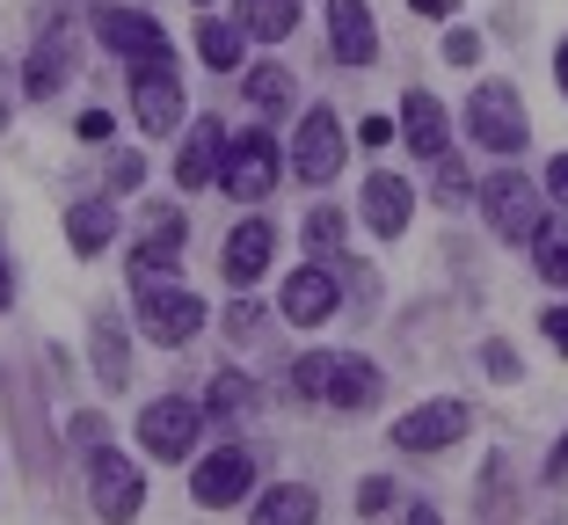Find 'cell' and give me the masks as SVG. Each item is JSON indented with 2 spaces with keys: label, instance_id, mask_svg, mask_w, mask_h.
I'll return each instance as SVG.
<instances>
[{
  "label": "cell",
  "instance_id": "obj_1",
  "mask_svg": "<svg viewBox=\"0 0 568 525\" xmlns=\"http://www.w3.org/2000/svg\"><path fill=\"white\" fill-rule=\"evenodd\" d=\"M467 132L481 139L488 153H518L525 147V95L510 81H481L467 102Z\"/></svg>",
  "mask_w": 568,
  "mask_h": 525
},
{
  "label": "cell",
  "instance_id": "obj_2",
  "mask_svg": "<svg viewBox=\"0 0 568 525\" xmlns=\"http://www.w3.org/2000/svg\"><path fill=\"white\" fill-rule=\"evenodd\" d=\"M219 183H226V198L263 204L270 190H277V139H270V132H241V139H226Z\"/></svg>",
  "mask_w": 568,
  "mask_h": 525
},
{
  "label": "cell",
  "instance_id": "obj_3",
  "mask_svg": "<svg viewBox=\"0 0 568 525\" xmlns=\"http://www.w3.org/2000/svg\"><path fill=\"white\" fill-rule=\"evenodd\" d=\"M88 467H95V475H88V504H95V518L132 525L139 504H146V475H139V460H124L118 445H110V453H95Z\"/></svg>",
  "mask_w": 568,
  "mask_h": 525
},
{
  "label": "cell",
  "instance_id": "obj_4",
  "mask_svg": "<svg viewBox=\"0 0 568 525\" xmlns=\"http://www.w3.org/2000/svg\"><path fill=\"white\" fill-rule=\"evenodd\" d=\"M132 118H139V132H153V139H168L183 124V81H175L168 59H139L132 67Z\"/></svg>",
  "mask_w": 568,
  "mask_h": 525
},
{
  "label": "cell",
  "instance_id": "obj_5",
  "mask_svg": "<svg viewBox=\"0 0 568 525\" xmlns=\"http://www.w3.org/2000/svg\"><path fill=\"white\" fill-rule=\"evenodd\" d=\"M139 329H146L153 343H190L204 329V300H197V292H183L175 277L139 285Z\"/></svg>",
  "mask_w": 568,
  "mask_h": 525
},
{
  "label": "cell",
  "instance_id": "obj_6",
  "mask_svg": "<svg viewBox=\"0 0 568 525\" xmlns=\"http://www.w3.org/2000/svg\"><path fill=\"white\" fill-rule=\"evenodd\" d=\"M481 212H488V226H496L503 241H532L539 234V190L525 183V175H481Z\"/></svg>",
  "mask_w": 568,
  "mask_h": 525
},
{
  "label": "cell",
  "instance_id": "obj_7",
  "mask_svg": "<svg viewBox=\"0 0 568 525\" xmlns=\"http://www.w3.org/2000/svg\"><path fill=\"white\" fill-rule=\"evenodd\" d=\"M197 424H204L197 402H183V394H161L153 408H139V445H146L153 460H183L190 445H197Z\"/></svg>",
  "mask_w": 568,
  "mask_h": 525
},
{
  "label": "cell",
  "instance_id": "obj_8",
  "mask_svg": "<svg viewBox=\"0 0 568 525\" xmlns=\"http://www.w3.org/2000/svg\"><path fill=\"white\" fill-rule=\"evenodd\" d=\"M467 431H474L467 402H423L394 424V445H402V453H445V445H459Z\"/></svg>",
  "mask_w": 568,
  "mask_h": 525
},
{
  "label": "cell",
  "instance_id": "obj_9",
  "mask_svg": "<svg viewBox=\"0 0 568 525\" xmlns=\"http://www.w3.org/2000/svg\"><path fill=\"white\" fill-rule=\"evenodd\" d=\"M292 169H300V183H335V175H343V118H335V110H306L300 118Z\"/></svg>",
  "mask_w": 568,
  "mask_h": 525
},
{
  "label": "cell",
  "instance_id": "obj_10",
  "mask_svg": "<svg viewBox=\"0 0 568 525\" xmlns=\"http://www.w3.org/2000/svg\"><path fill=\"white\" fill-rule=\"evenodd\" d=\"M248 489H255V460L241 453V445H219V453H204V460H197V475H190V496H197L204 511L241 504Z\"/></svg>",
  "mask_w": 568,
  "mask_h": 525
},
{
  "label": "cell",
  "instance_id": "obj_11",
  "mask_svg": "<svg viewBox=\"0 0 568 525\" xmlns=\"http://www.w3.org/2000/svg\"><path fill=\"white\" fill-rule=\"evenodd\" d=\"M95 37L110 51H124L132 67H139V59H168V30L153 16H139V8H110V0H102V8H95Z\"/></svg>",
  "mask_w": 568,
  "mask_h": 525
},
{
  "label": "cell",
  "instance_id": "obj_12",
  "mask_svg": "<svg viewBox=\"0 0 568 525\" xmlns=\"http://www.w3.org/2000/svg\"><path fill=\"white\" fill-rule=\"evenodd\" d=\"M183 212H168V204H153V234L132 249V285H161V277H175V263H183Z\"/></svg>",
  "mask_w": 568,
  "mask_h": 525
},
{
  "label": "cell",
  "instance_id": "obj_13",
  "mask_svg": "<svg viewBox=\"0 0 568 525\" xmlns=\"http://www.w3.org/2000/svg\"><path fill=\"white\" fill-rule=\"evenodd\" d=\"M357 212H365V226L379 241H402L408 234V212H416V190L402 183V175H365V198H357Z\"/></svg>",
  "mask_w": 568,
  "mask_h": 525
},
{
  "label": "cell",
  "instance_id": "obj_14",
  "mask_svg": "<svg viewBox=\"0 0 568 525\" xmlns=\"http://www.w3.org/2000/svg\"><path fill=\"white\" fill-rule=\"evenodd\" d=\"M328 44L343 67H372L379 59V30H372L365 0H328Z\"/></svg>",
  "mask_w": 568,
  "mask_h": 525
},
{
  "label": "cell",
  "instance_id": "obj_15",
  "mask_svg": "<svg viewBox=\"0 0 568 525\" xmlns=\"http://www.w3.org/2000/svg\"><path fill=\"white\" fill-rule=\"evenodd\" d=\"M402 132H408V147H416L423 161H445V153H452V118H445V102H437L430 88H408Z\"/></svg>",
  "mask_w": 568,
  "mask_h": 525
},
{
  "label": "cell",
  "instance_id": "obj_16",
  "mask_svg": "<svg viewBox=\"0 0 568 525\" xmlns=\"http://www.w3.org/2000/svg\"><path fill=\"white\" fill-rule=\"evenodd\" d=\"M270 255H277V226H263V220H241L234 234H226V285H255V277L270 271Z\"/></svg>",
  "mask_w": 568,
  "mask_h": 525
},
{
  "label": "cell",
  "instance_id": "obj_17",
  "mask_svg": "<svg viewBox=\"0 0 568 525\" xmlns=\"http://www.w3.org/2000/svg\"><path fill=\"white\" fill-rule=\"evenodd\" d=\"M328 314H335V277L328 271H292L284 277V322L321 329Z\"/></svg>",
  "mask_w": 568,
  "mask_h": 525
},
{
  "label": "cell",
  "instance_id": "obj_18",
  "mask_svg": "<svg viewBox=\"0 0 568 525\" xmlns=\"http://www.w3.org/2000/svg\"><path fill=\"white\" fill-rule=\"evenodd\" d=\"M219 161H226V124H219V118H204L197 132H190L183 161H175V183H183V190H204V183H219Z\"/></svg>",
  "mask_w": 568,
  "mask_h": 525
},
{
  "label": "cell",
  "instance_id": "obj_19",
  "mask_svg": "<svg viewBox=\"0 0 568 525\" xmlns=\"http://www.w3.org/2000/svg\"><path fill=\"white\" fill-rule=\"evenodd\" d=\"M67 73H73L67 37H44V44L30 51V67H22V88H30V102H51L59 88H67Z\"/></svg>",
  "mask_w": 568,
  "mask_h": 525
},
{
  "label": "cell",
  "instance_id": "obj_20",
  "mask_svg": "<svg viewBox=\"0 0 568 525\" xmlns=\"http://www.w3.org/2000/svg\"><path fill=\"white\" fill-rule=\"evenodd\" d=\"M110 234H118V212H110V198H81V204L67 212L73 255H102V249H110Z\"/></svg>",
  "mask_w": 568,
  "mask_h": 525
},
{
  "label": "cell",
  "instance_id": "obj_21",
  "mask_svg": "<svg viewBox=\"0 0 568 525\" xmlns=\"http://www.w3.org/2000/svg\"><path fill=\"white\" fill-rule=\"evenodd\" d=\"M234 22L263 44H284V37L300 30V0H234Z\"/></svg>",
  "mask_w": 568,
  "mask_h": 525
},
{
  "label": "cell",
  "instance_id": "obj_22",
  "mask_svg": "<svg viewBox=\"0 0 568 525\" xmlns=\"http://www.w3.org/2000/svg\"><path fill=\"white\" fill-rule=\"evenodd\" d=\"M314 518H321L314 489H306V482H284V489H270L263 504H255L248 525H314Z\"/></svg>",
  "mask_w": 568,
  "mask_h": 525
},
{
  "label": "cell",
  "instance_id": "obj_23",
  "mask_svg": "<svg viewBox=\"0 0 568 525\" xmlns=\"http://www.w3.org/2000/svg\"><path fill=\"white\" fill-rule=\"evenodd\" d=\"M328 402H335V408H372V402H379V373H372L365 357H335Z\"/></svg>",
  "mask_w": 568,
  "mask_h": 525
},
{
  "label": "cell",
  "instance_id": "obj_24",
  "mask_svg": "<svg viewBox=\"0 0 568 525\" xmlns=\"http://www.w3.org/2000/svg\"><path fill=\"white\" fill-rule=\"evenodd\" d=\"M241 44H248V30H241V22H219V16H204V22H197V51H204V67L234 73V67H241Z\"/></svg>",
  "mask_w": 568,
  "mask_h": 525
},
{
  "label": "cell",
  "instance_id": "obj_25",
  "mask_svg": "<svg viewBox=\"0 0 568 525\" xmlns=\"http://www.w3.org/2000/svg\"><path fill=\"white\" fill-rule=\"evenodd\" d=\"M95 380L102 387H124V380H132V357H124V329L118 322H95Z\"/></svg>",
  "mask_w": 568,
  "mask_h": 525
},
{
  "label": "cell",
  "instance_id": "obj_26",
  "mask_svg": "<svg viewBox=\"0 0 568 525\" xmlns=\"http://www.w3.org/2000/svg\"><path fill=\"white\" fill-rule=\"evenodd\" d=\"M248 408H255V387L241 373H219L212 394H204V416H219V424H226V416H248Z\"/></svg>",
  "mask_w": 568,
  "mask_h": 525
},
{
  "label": "cell",
  "instance_id": "obj_27",
  "mask_svg": "<svg viewBox=\"0 0 568 525\" xmlns=\"http://www.w3.org/2000/svg\"><path fill=\"white\" fill-rule=\"evenodd\" d=\"M532 255H539V271H547V285L568 292V226H539V234H532Z\"/></svg>",
  "mask_w": 568,
  "mask_h": 525
},
{
  "label": "cell",
  "instance_id": "obj_28",
  "mask_svg": "<svg viewBox=\"0 0 568 525\" xmlns=\"http://www.w3.org/2000/svg\"><path fill=\"white\" fill-rule=\"evenodd\" d=\"M335 380V351H306L300 365H292V394H306V402H321Z\"/></svg>",
  "mask_w": 568,
  "mask_h": 525
},
{
  "label": "cell",
  "instance_id": "obj_29",
  "mask_svg": "<svg viewBox=\"0 0 568 525\" xmlns=\"http://www.w3.org/2000/svg\"><path fill=\"white\" fill-rule=\"evenodd\" d=\"M306 249H314V255H335V249H343V212H335V204H314V212H306Z\"/></svg>",
  "mask_w": 568,
  "mask_h": 525
},
{
  "label": "cell",
  "instance_id": "obj_30",
  "mask_svg": "<svg viewBox=\"0 0 568 525\" xmlns=\"http://www.w3.org/2000/svg\"><path fill=\"white\" fill-rule=\"evenodd\" d=\"M248 95L263 102V110H284V102L300 95V81H292L284 67H255V73H248Z\"/></svg>",
  "mask_w": 568,
  "mask_h": 525
},
{
  "label": "cell",
  "instance_id": "obj_31",
  "mask_svg": "<svg viewBox=\"0 0 568 525\" xmlns=\"http://www.w3.org/2000/svg\"><path fill=\"white\" fill-rule=\"evenodd\" d=\"M459 198H467V169L445 153V161H437V204H459Z\"/></svg>",
  "mask_w": 568,
  "mask_h": 525
},
{
  "label": "cell",
  "instance_id": "obj_32",
  "mask_svg": "<svg viewBox=\"0 0 568 525\" xmlns=\"http://www.w3.org/2000/svg\"><path fill=\"white\" fill-rule=\"evenodd\" d=\"M139 183H146V161H139V153H118V161H110V190L124 198V190H139Z\"/></svg>",
  "mask_w": 568,
  "mask_h": 525
},
{
  "label": "cell",
  "instance_id": "obj_33",
  "mask_svg": "<svg viewBox=\"0 0 568 525\" xmlns=\"http://www.w3.org/2000/svg\"><path fill=\"white\" fill-rule=\"evenodd\" d=\"M445 59H452V67H474V59H481V37H474V30H452L445 37Z\"/></svg>",
  "mask_w": 568,
  "mask_h": 525
},
{
  "label": "cell",
  "instance_id": "obj_34",
  "mask_svg": "<svg viewBox=\"0 0 568 525\" xmlns=\"http://www.w3.org/2000/svg\"><path fill=\"white\" fill-rule=\"evenodd\" d=\"M386 504H394V482H386V475H372L365 489H357V511H386Z\"/></svg>",
  "mask_w": 568,
  "mask_h": 525
},
{
  "label": "cell",
  "instance_id": "obj_35",
  "mask_svg": "<svg viewBox=\"0 0 568 525\" xmlns=\"http://www.w3.org/2000/svg\"><path fill=\"white\" fill-rule=\"evenodd\" d=\"M547 198L568 212V153H554V161H547Z\"/></svg>",
  "mask_w": 568,
  "mask_h": 525
},
{
  "label": "cell",
  "instance_id": "obj_36",
  "mask_svg": "<svg viewBox=\"0 0 568 525\" xmlns=\"http://www.w3.org/2000/svg\"><path fill=\"white\" fill-rule=\"evenodd\" d=\"M481 365H488V380H510V373H518V357H510V343H488V357H481Z\"/></svg>",
  "mask_w": 568,
  "mask_h": 525
},
{
  "label": "cell",
  "instance_id": "obj_37",
  "mask_svg": "<svg viewBox=\"0 0 568 525\" xmlns=\"http://www.w3.org/2000/svg\"><path fill=\"white\" fill-rule=\"evenodd\" d=\"M357 139H365V147H386V139H394V118H365V124H357Z\"/></svg>",
  "mask_w": 568,
  "mask_h": 525
},
{
  "label": "cell",
  "instance_id": "obj_38",
  "mask_svg": "<svg viewBox=\"0 0 568 525\" xmlns=\"http://www.w3.org/2000/svg\"><path fill=\"white\" fill-rule=\"evenodd\" d=\"M539 329H547V336L568 351V306H547V322H539Z\"/></svg>",
  "mask_w": 568,
  "mask_h": 525
},
{
  "label": "cell",
  "instance_id": "obj_39",
  "mask_svg": "<svg viewBox=\"0 0 568 525\" xmlns=\"http://www.w3.org/2000/svg\"><path fill=\"white\" fill-rule=\"evenodd\" d=\"M81 139H110V110H88V118H81Z\"/></svg>",
  "mask_w": 568,
  "mask_h": 525
},
{
  "label": "cell",
  "instance_id": "obj_40",
  "mask_svg": "<svg viewBox=\"0 0 568 525\" xmlns=\"http://www.w3.org/2000/svg\"><path fill=\"white\" fill-rule=\"evenodd\" d=\"M547 482H568V438L554 445V460H547Z\"/></svg>",
  "mask_w": 568,
  "mask_h": 525
},
{
  "label": "cell",
  "instance_id": "obj_41",
  "mask_svg": "<svg viewBox=\"0 0 568 525\" xmlns=\"http://www.w3.org/2000/svg\"><path fill=\"white\" fill-rule=\"evenodd\" d=\"M554 81H561V95H568V44L554 51Z\"/></svg>",
  "mask_w": 568,
  "mask_h": 525
},
{
  "label": "cell",
  "instance_id": "obj_42",
  "mask_svg": "<svg viewBox=\"0 0 568 525\" xmlns=\"http://www.w3.org/2000/svg\"><path fill=\"white\" fill-rule=\"evenodd\" d=\"M408 8H416V16H445L452 0H408Z\"/></svg>",
  "mask_w": 568,
  "mask_h": 525
},
{
  "label": "cell",
  "instance_id": "obj_43",
  "mask_svg": "<svg viewBox=\"0 0 568 525\" xmlns=\"http://www.w3.org/2000/svg\"><path fill=\"white\" fill-rule=\"evenodd\" d=\"M408 525H445V518H437V511H423V504H416V511H408Z\"/></svg>",
  "mask_w": 568,
  "mask_h": 525
},
{
  "label": "cell",
  "instance_id": "obj_44",
  "mask_svg": "<svg viewBox=\"0 0 568 525\" xmlns=\"http://www.w3.org/2000/svg\"><path fill=\"white\" fill-rule=\"evenodd\" d=\"M0 124H8V67H0Z\"/></svg>",
  "mask_w": 568,
  "mask_h": 525
},
{
  "label": "cell",
  "instance_id": "obj_45",
  "mask_svg": "<svg viewBox=\"0 0 568 525\" xmlns=\"http://www.w3.org/2000/svg\"><path fill=\"white\" fill-rule=\"evenodd\" d=\"M0 306H8V263H0Z\"/></svg>",
  "mask_w": 568,
  "mask_h": 525
}]
</instances>
